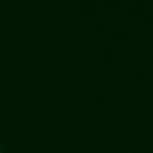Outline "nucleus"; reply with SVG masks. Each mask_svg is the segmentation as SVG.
Here are the masks:
<instances>
[{
    "label": "nucleus",
    "mask_w": 153,
    "mask_h": 153,
    "mask_svg": "<svg viewBox=\"0 0 153 153\" xmlns=\"http://www.w3.org/2000/svg\"><path fill=\"white\" fill-rule=\"evenodd\" d=\"M0 153H2V151H0Z\"/></svg>",
    "instance_id": "f257e3e1"
}]
</instances>
